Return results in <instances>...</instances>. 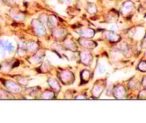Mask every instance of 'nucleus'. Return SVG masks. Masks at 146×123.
<instances>
[{
  "label": "nucleus",
  "mask_w": 146,
  "mask_h": 123,
  "mask_svg": "<svg viewBox=\"0 0 146 123\" xmlns=\"http://www.w3.org/2000/svg\"><path fill=\"white\" fill-rule=\"evenodd\" d=\"M25 17H26L25 15L22 13H18L12 16V18L17 21H23L25 19Z\"/></svg>",
  "instance_id": "a878e982"
},
{
  "label": "nucleus",
  "mask_w": 146,
  "mask_h": 123,
  "mask_svg": "<svg viewBox=\"0 0 146 123\" xmlns=\"http://www.w3.org/2000/svg\"><path fill=\"white\" fill-rule=\"evenodd\" d=\"M91 73L88 69H83L80 73V78L82 83H87L90 79Z\"/></svg>",
  "instance_id": "2eb2a0df"
},
{
  "label": "nucleus",
  "mask_w": 146,
  "mask_h": 123,
  "mask_svg": "<svg viewBox=\"0 0 146 123\" xmlns=\"http://www.w3.org/2000/svg\"><path fill=\"white\" fill-rule=\"evenodd\" d=\"M27 52V43H25L24 42H20L18 44V49H17V54L20 57H24L26 54Z\"/></svg>",
  "instance_id": "dca6fc26"
},
{
  "label": "nucleus",
  "mask_w": 146,
  "mask_h": 123,
  "mask_svg": "<svg viewBox=\"0 0 146 123\" xmlns=\"http://www.w3.org/2000/svg\"><path fill=\"white\" fill-rule=\"evenodd\" d=\"M119 29H120V27H119V26L116 24L113 25V26H111V30L114 31V32H116V31L118 30Z\"/></svg>",
  "instance_id": "f704fd0d"
},
{
  "label": "nucleus",
  "mask_w": 146,
  "mask_h": 123,
  "mask_svg": "<svg viewBox=\"0 0 146 123\" xmlns=\"http://www.w3.org/2000/svg\"><path fill=\"white\" fill-rule=\"evenodd\" d=\"M47 83L48 85L50 86V87L52 89L54 92H59L61 89V86H60V83L58 82V81L56 79L53 77H50L47 79Z\"/></svg>",
  "instance_id": "ddd939ff"
},
{
  "label": "nucleus",
  "mask_w": 146,
  "mask_h": 123,
  "mask_svg": "<svg viewBox=\"0 0 146 123\" xmlns=\"http://www.w3.org/2000/svg\"><path fill=\"white\" fill-rule=\"evenodd\" d=\"M55 97L54 92L50 90H45L41 94L42 100H52Z\"/></svg>",
  "instance_id": "f3484780"
},
{
  "label": "nucleus",
  "mask_w": 146,
  "mask_h": 123,
  "mask_svg": "<svg viewBox=\"0 0 146 123\" xmlns=\"http://www.w3.org/2000/svg\"><path fill=\"white\" fill-rule=\"evenodd\" d=\"M59 2H60V3H65L66 0H58Z\"/></svg>",
  "instance_id": "e433bc0d"
},
{
  "label": "nucleus",
  "mask_w": 146,
  "mask_h": 123,
  "mask_svg": "<svg viewBox=\"0 0 146 123\" xmlns=\"http://www.w3.org/2000/svg\"><path fill=\"white\" fill-rule=\"evenodd\" d=\"M138 98L140 99V100H146V89H144V90H142L139 93Z\"/></svg>",
  "instance_id": "2f4dec72"
},
{
  "label": "nucleus",
  "mask_w": 146,
  "mask_h": 123,
  "mask_svg": "<svg viewBox=\"0 0 146 123\" xmlns=\"http://www.w3.org/2000/svg\"><path fill=\"white\" fill-rule=\"evenodd\" d=\"M113 95L117 100L127 99V91L125 87L122 85H116L113 89Z\"/></svg>",
  "instance_id": "7ed1b4c3"
},
{
  "label": "nucleus",
  "mask_w": 146,
  "mask_h": 123,
  "mask_svg": "<svg viewBox=\"0 0 146 123\" xmlns=\"http://www.w3.org/2000/svg\"><path fill=\"white\" fill-rule=\"evenodd\" d=\"M13 98L14 97L11 96L9 92L3 89H0V99L1 100H9V99Z\"/></svg>",
  "instance_id": "4be33fe9"
},
{
  "label": "nucleus",
  "mask_w": 146,
  "mask_h": 123,
  "mask_svg": "<svg viewBox=\"0 0 146 123\" xmlns=\"http://www.w3.org/2000/svg\"><path fill=\"white\" fill-rule=\"evenodd\" d=\"M6 50H5V45H4V42L0 40V55H2V57H5L6 54Z\"/></svg>",
  "instance_id": "cd10ccee"
},
{
  "label": "nucleus",
  "mask_w": 146,
  "mask_h": 123,
  "mask_svg": "<svg viewBox=\"0 0 146 123\" xmlns=\"http://www.w3.org/2000/svg\"><path fill=\"white\" fill-rule=\"evenodd\" d=\"M60 80L65 85H72L75 81V75L69 70H62L58 74Z\"/></svg>",
  "instance_id": "f257e3e1"
},
{
  "label": "nucleus",
  "mask_w": 146,
  "mask_h": 123,
  "mask_svg": "<svg viewBox=\"0 0 146 123\" xmlns=\"http://www.w3.org/2000/svg\"><path fill=\"white\" fill-rule=\"evenodd\" d=\"M105 88V85H102H102H98V84L95 85L92 89V96H94V98L96 99L100 97V96L103 92Z\"/></svg>",
  "instance_id": "f8f14e48"
},
{
  "label": "nucleus",
  "mask_w": 146,
  "mask_h": 123,
  "mask_svg": "<svg viewBox=\"0 0 146 123\" xmlns=\"http://www.w3.org/2000/svg\"><path fill=\"white\" fill-rule=\"evenodd\" d=\"M48 18L49 16H47L45 14H42L39 16L38 19L44 24H47V22H48Z\"/></svg>",
  "instance_id": "b1692460"
},
{
  "label": "nucleus",
  "mask_w": 146,
  "mask_h": 123,
  "mask_svg": "<svg viewBox=\"0 0 146 123\" xmlns=\"http://www.w3.org/2000/svg\"><path fill=\"white\" fill-rule=\"evenodd\" d=\"M103 36L108 41L111 42H118L121 40L120 36L113 30L105 31L103 32Z\"/></svg>",
  "instance_id": "423d86ee"
},
{
  "label": "nucleus",
  "mask_w": 146,
  "mask_h": 123,
  "mask_svg": "<svg viewBox=\"0 0 146 123\" xmlns=\"http://www.w3.org/2000/svg\"><path fill=\"white\" fill-rule=\"evenodd\" d=\"M134 7L135 5L133 1L127 0L122 5L121 7H120V12L123 16H127L134 9Z\"/></svg>",
  "instance_id": "0eeeda50"
},
{
  "label": "nucleus",
  "mask_w": 146,
  "mask_h": 123,
  "mask_svg": "<svg viewBox=\"0 0 146 123\" xmlns=\"http://www.w3.org/2000/svg\"><path fill=\"white\" fill-rule=\"evenodd\" d=\"M64 47L66 50H70L72 52L78 51V46L72 39H67L64 41Z\"/></svg>",
  "instance_id": "4468645a"
},
{
  "label": "nucleus",
  "mask_w": 146,
  "mask_h": 123,
  "mask_svg": "<svg viewBox=\"0 0 146 123\" xmlns=\"http://www.w3.org/2000/svg\"><path fill=\"white\" fill-rule=\"evenodd\" d=\"M128 87L130 89H138L140 87V83L138 81L135 80V79H132L130 81L128 84Z\"/></svg>",
  "instance_id": "5701e85b"
},
{
  "label": "nucleus",
  "mask_w": 146,
  "mask_h": 123,
  "mask_svg": "<svg viewBox=\"0 0 146 123\" xmlns=\"http://www.w3.org/2000/svg\"><path fill=\"white\" fill-rule=\"evenodd\" d=\"M17 82L19 85H22L25 86V85H28V83H29V79L26 77H20L19 79H18Z\"/></svg>",
  "instance_id": "c85d7f7f"
},
{
  "label": "nucleus",
  "mask_w": 146,
  "mask_h": 123,
  "mask_svg": "<svg viewBox=\"0 0 146 123\" xmlns=\"http://www.w3.org/2000/svg\"><path fill=\"white\" fill-rule=\"evenodd\" d=\"M119 48H120V51L124 54V55L125 54H127V53L128 52V47H127V44H125V43H123V44H120Z\"/></svg>",
  "instance_id": "bb28decb"
},
{
  "label": "nucleus",
  "mask_w": 146,
  "mask_h": 123,
  "mask_svg": "<svg viewBox=\"0 0 146 123\" xmlns=\"http://www.w3.org/2000/svg\"><path fill=\"white\" fill-rule=\"evenodd\" d=\"M52 35L54 38L60 39L64 38L67 36V32L64 29H61V28H53L52 29Z\"/></svg>",
  "instance_id": "9b49d317"
},
{
  "label": "nucleus",
  "mask_w": 146,
  "mask_h": 123,
  "mask_svg": "<svg viewBox=\"0 0 146 123\" xmlns=\"http://www.w3.org/2000/svg\"><path fill=\"white\" fill-rule=\"evenodd\" d=\"M44 56H45V53H44V51H42V50L36 51V52L29 59V61L32 64L36 65V64L40 63V62L43 61Z\"/></svg>",
  "instance_id": "1a4fd4ad"
},
{
  "label": "nucleus",
  "mask_w": 146,
  "mask_h": 123,
  "mask_svg": "<svg viewBox=\"0 0 146 123\" xmlns=\"http://www.w3.org/2000/svg\"><path fill=\"white\" fill-rule=\"evenodd\" d=\"M1 68H2V66H1V64H0V69H1Z\"/></svg>",
  "instance_id": "4c0bfd02"
},
{
  "label": "nucleus",
  "mask_w": 146,
  "mask_h": 123,
  "mask_svg": "<svg viewBox=\"0 0 146 123\" xmlns=\"http://www.w3.org/2000/svg\"><path fill=\"white\" fill-rule=\"evenodd\" d=\"M2 2L9 7H13L16 5V0H2Z\"/></svg>",
  "instance_id": "c756f323"
},
{
  "label": "nucleus",
  "mask_w": 146,
  "mask_h": 123,
  "mask_svg": "<svg viewBox=\"0 0 146 123\" xmlns=\"http://www.w3.org/2000/svg\"><path fill=\"white\" fill-rule=\"evenodd\" d=\"M57 24V19L56 16L54 15H50L48 18V22H47V26L50 28V29H53V28L56 27Z\"/></svg>",
  "instance_id": "6ab92c4d"
},
{
  "label": "nucleus",
  "mask_w": 146,
  "mask_h": 123,
  "mask_svg": "<svg viewBox=\"0 0 146 123\" xmlns=\"http://www.w3.org/2000/svg\"><path fill=\"white\" fill-rule=\"evenodd\" d=\"M31 24L36 35L40 37H44L47 34V30H46L44 24L42 23L39 19H32Z\"/></svg>",
  "instance_id": "f03ea898"
},
{
  "label": "nucleus",
  "mask_w": 146,
  "mask_h": 123,
  "mask_svg": "<svg viewBox=\"0 0 146 123\" xmlns=\"http://www.w3.org/2000/svg\"><path fill=\"white\" fill-rule=\"evenodd\" d=\"M80 60L85 66H90L93 61V57L88 50H83L80 53Z\"/></svg>",
  "instance_id": "20e7f679"
},
{
  "label": "nucleus",
  "mask_w": 146,
  "mask_h": 123,
  "mask_svg": "<svg viewBox=\"0 0 146 123\" xmlns=\"http://www.w3.org/2000/svg\"><path fill=\"white\" fill-rule=\"evenodd\" d=\"M133 1H137V0H133Z\"/></svg>",
  "instance_id": "ea45409f"
},
{
  "label": "nucleus",
  "mask_w": 146,
  "mask_h": 123,
  "mask_svg": "<svg viewBox=\"0 0 146 123\" xmlns=\"http://www.w3.org/2000/svg\"><path fill=\"white\" fill-rule=\"evenodd\" d=\"M98 73L102 75V74H104L105 72H106V67L105 66L102 65H100L98 67Z\"/></svg>",
  "instance_id": "7c9ffc66"
},
{
  "label": "nucleus",
  "mask_w": 146,
  "mask_h": 123,
  "mask_svg": "<svg viewBox=\"0 0 146 123\" xmlns=\"http://www.w3.org/2000/svg\"><path fill=\"white\" fill-rule=\"evenodd\" d=\"M142 85L143 86V87L146 89V77H144L143 78V80H142Z\"/></svg>",
  "instance_id": "c9c22d12"
},
{
  "label": "nucleus",
  "mask_w": 146,
  "mask_h": 123,
  "mask_svg": "<svg viewBox=\"0 0 146 123\" xmlns=\"http://www.w3.org/2000/svg\"><path fill=\"white\" fill-rule=\"evenodd\" d=\"M78 33L82 37L88 39L92 38L95 34V30L91 29V28H85V29H80L78 32Z\"/></svg>",
  "instance_id": "9d476101"
},
{
  "label": "nucleus",
  "mask_w": 146,
  "mask_h": 123,
  "mask_svg": "<svg viewBox=\"0 0 146 123\" xmlns=\"http://www.w3.org/2000/svg\"><path fill=\"white\" fill-rule=\"evenodd\" d=\"M38 44L35 42L31 41L27 43V50L30 52H35L38 50Z\"/></svg>",
  "instance_id": "a211bd4d"
},
{
  "label": "nucleus",
  "mask_w": 146,
  "mask_h": 123,
  "mask_svg": "<svg viewBox=\"0 0 146 123\" xmlns=\"http://www.w3.org/2000/svg\"><path fill=\"white\" fill-rule=\"evenodd\" d=\"M87 12L90 15H95L98 12V7L95 3H88L87 6Z\"/></svg>",
  "instance_id": "aec40b11"
},
{
  "label": "nucleus",
  "mask_w": 146,
  "mask_h": 123,
  "mask_svg": "<svg viewBox=\"0 0 146 123\" xmlns=\"http://www.w3.org/2000/svg\"><path fill=\"white\" fill-rule=\"evenodd\" d=\"M137 69L143 72H146V61H141L137 65Z\"/></svg>",
  "instance_id": "393cba45"
},
{
  "label": "nucleus",
  "mask_w": 146,
  "mask_h": 123,
  "mask_svg": "<svg viewBox=\"0 0 146 123\" xmlns=\"http://www.w3.org/2000/svg\"><path fill=\"white\" fill-rule=\"evenodd\" d=\"M78 42L82 47L85 48L89 49V50H92L97 47V43L95 42L90 40V39L84 38V37H80L78 39Z\"/></svg>",
  "instance_id": "6e6552de"
},
{
  "label": "nucleus",
  "mask_w": 146,
  "mask_h": 123,
  "mask_svg": "<svg viewBox=\"0 0 146 123\" xmlns=\"http://www.w3.org/2000/svg\"><path fill=\"white\" fill-rule=\"evenodd\" d=\"M145 57H146V51H145Z\"/></svg>",
  "instance_id": "58836bf2"
},
{
  "label": "nucleus",
  "mask_w": 146,
  "mask_h": 123,
  "mask_svg": "<svg viewBox=\"0 0 146 123\" xmlns=\"http://www.w3.org/2000/svg\"><path fill=\"white\" fill-rule=\"evenodd\" d=\"M4 42V45H5V50H6L7 52L9 53H12L15 51V47L14 46V44H12L11 42L8 41V40H6V41Z\"/></svg>",
  "instance_id": "412c9836"
},
{
  "label": "nucleus",
  "mask_w": 146,
  "mask_h": 123,
  "mask_svg": "<svg viewBox=\"0 0 146 123\" xmlns=\"http://www.w3.org/2000/svg\"><path fill=\"white\" fill-rule=\"evenodd\" d=\"M4 85L8 92L13 93V94H19L22 91V87L13 81L7 80L4 82Z\"/></svg>",
  "instance_id": "39448f33"
},
{
  "label": "nucleus",
  "mask_w": 146,
  "mask_h": 123,
  "mask_svg": "<svg viewBox=\"0 0 146 123\" xmlns=\"http://www.w3.org/2000/svg\"><path fill=\"white\" fill-rule=\"evenodd\" d=\"M75 100H88V97H85V96L83 95H78L77 97H75Z\"/></svg>",
  "instance_id": "473e14b6"
},
{
  "label": "nucleus",
  "mask_w": 146,
  "mask_h": 123,
  "mask_svg": "<svg viewBox=\"0 0 146 123\" xmlns=\"http://www.w3.org/2000/svg\"><path fill=\"white\" fill-rule=\"evenodd\" d=\"M141 47L143 49H146V33H145V35L144 38H143V41H142Z\"/></svg>",
  "instance_id": "72a5a7b5"
}]
</instances>
